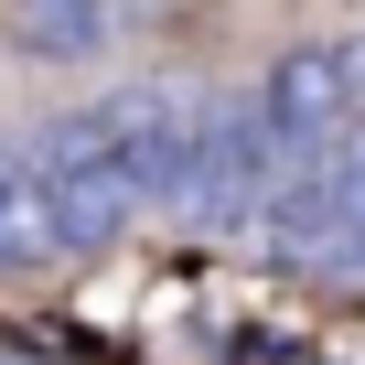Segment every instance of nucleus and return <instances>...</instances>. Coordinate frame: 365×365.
<instances>
[{
	"mask_svg": "<svg viewBox=\"0 0 365 365\" xmlns=\"http://www.w3.org/2000/svg\"><path fill=\"white\" fill-rule=\"evenodd\" d=\"M279 172H290V161H279V140H269V118H258V86H247V97H215V118H205L194 150H182L161 215H172L182 237H258V205H269Z\"/></svg>",
	"mask_w": 365,
	"mask_h": 365,
	"instance_id": "obj_1",
	"label": "nucleus"
},
{
	"mask_svg": "<svg viewBox=\"0 0 365 365\" xmlns=\"http://www.w3.org/2000/svg\"><path fill=\"white\" fill-rule=\"evenodd\" d=\"M258 118H269L279 161H322V150L365 140V33L290 43V54L258 76Z\"/></svg>",
	"mask_w": 365,
	"mask_h": 365,
	"instance_id": "obj_2",
	"label": "nucleus"
},
{
	"mask_svg": "<svg viewBox=\"0 0 365 365\" xmlns=\"http://www.w3.org/2000/svg\"><path fill=\"white\" fill-rule=\"evenodd\" d=\"M33 161L54 182V237H65V258H108V247L140 237L150 194L129 182V161H108V150H33Z\"/></svg>",
	"mask_w": 365,
	"mask_h": 365,
	"instance_id": "obj_3",
	"label": "nucleus"
},
{
	"mask_svg": "<svg viewBox=\"0 0 365 365\" xmlns=\"http://www.w3.org/2000/svg\"><path fill=\"white\" fill-rule=\"evenodd\" d=\"M33 269H65V237H54V182L33 150L0 140V279H33Z\"/></svg>",
	"mask_w": 365,
	"mask_h": 365,
	"instance_id": "obj_4",
	"label": "nucleus"
},
{
	"mask_svg": "<svg viewBox=\"0 0 365 365\" xmlns=\"http://www.w3.org/2000/svg\"><path fill=\"white\" fill-rule=\"evenodd\" d=\"M11 43L33 65H86L108 43V0H11Z\"/></svg>",
	"mask_w": 365,
	"mask_h": 365,
	"instance_id": "obj_5",
	"label": "nucleus"
}]
</instances>
